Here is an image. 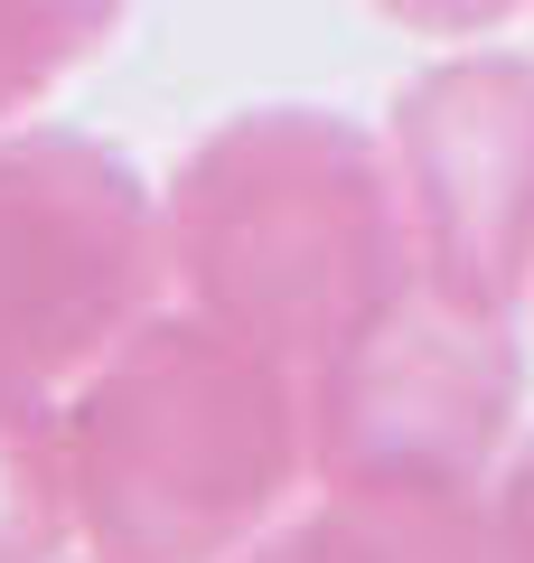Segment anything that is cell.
<instances>
[{"instance_id": "cell-4", "label": "cell", "mask_w": 534, "mask_h": 563, "mask_svg": "<svg viewBox=\"0 0 534 563\" xmlns=\"http://www.w3.org/2000/svg\"><path fill=\"white\" fill-rule=\"evenodd\" d=\"M385 151L413 207L422 282L469 320H515V301L534 291V66H422L394 95Z\"/></svg>"}, {"instance_id": "cell-8", "label": "cell", "mask_w": 534, "mask_h": 563, "mask_svg": "<svg viewBox=\"0 0 534 563\" xmlns=\"http://www.w3.org/2000/svg\"><path fill=\"white\" fill-rule=\"evenodd\" d=\"M132 0H0V132L103 57Z\"/></svg>"}, {"instance_id": "cell-2", "label": "cell", "mask_w": 534, "mask_h": 563, "mask_svg": "<svg viewBox=\"0 0 534 563\" xmlns=\"http://www.w3.org/2000/svg\"><path fill=\"white\" fill-rule=\"evenodd\" d=\"M57 413L94 563H235L319 479L300 376L198 301L151 310Z\"/></svg>"}, {"instance_id": "cell-6", "label": "cell", "mask_w": 534, "mask_h": 563, "mask_svg": "<svg viewBox=\"0 0 534 563\" xmlns=\"http://www.w3.org/2000/svg\"><path fill=\"white\" fill-rule=\"evenodd\" d=\"M235 563H497V488L488 479H319V507L263 526Z\"/></svg>"}, {"instance_id": "cell-3", "label": "cell", "mask_w": 534, "mask_h": 563, "mask_svg": "<svg viewBox=\"0 0 534 563\" xmlns=\"http://www.w3.org/2000/svg\"><path fill=\"white\" fill-rule=\"evenodd\" d=\"M169 282V217L85 132H0V385H85Z\"/></svg>"}, {"instance_id": "cell-5", "label": "cell", "mask_w": 534, "mask_h": 563, "mask_svg": "<svg viewBox=\"0 0 534 563\" xmlns=\"http://www.w3.org/2000/svg\"><path fill=\"white\" fill-rule=\"evenodd\" d=\"M525 404V357L507 320H469L422 282L385 329L310 376V461L319 479H488Z\"/></svg>"}, {"instance_id": "cell-10", "label": "cell", "mask_w": 534, "mask_h": 563, "mask_svg": "<svg viewBox=\"0 0 534 563\" xmlns=\"http://www.w3.org/2000/svg\"><path fill=\"white\" fill-rule=\"evenodd\" d=\"M497 563H534V442L497 479Z\"/></svg>"}, {"instance_id": "cell-9", "label": "cell", "mask_w": 534, "mask_h": 563, "mask_svg": "<svg viewBox=\"0 0 534 563\" xmlns=\"http://www.w3.org/2000/svg\"><path fill=\"white\" fill-rule=\"evenodd\" d=\"M394 29H422V38H478V29H507L525 0H376Z\"/></svg>"}, {"instance_id": "cell-1", "label": "cell", "mask_w": 534, "mask_h": 563, "mask_svg": "<svg viewBox=\"0 0 534 563\" xmlns=\"http://www.w3.org/2000/svg\"><path fill=\"white\" fill-rule=\"evenodd\" d=\"M159 217L169 282L207 320L272 347L300 395L329 357H347L422 291L394 151L319 103H263L216 122L178 161Z\"/></svg>"}, {"instance_id": "cell-7", "label": "cell", "mask_w": 534, "mask_h": 563, "mask_svg": "<svg viewBox=\"0 0 534 563\" xmlns=\"http://www.w3.org/2000/svg\"><path fill=\"white\" fill-rule=\"evenodd\" d=\"M76 536V479H66V413L57 395L0 385V563H57Z\"/></svg>"}]
</instances>
